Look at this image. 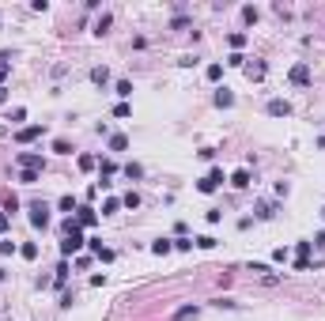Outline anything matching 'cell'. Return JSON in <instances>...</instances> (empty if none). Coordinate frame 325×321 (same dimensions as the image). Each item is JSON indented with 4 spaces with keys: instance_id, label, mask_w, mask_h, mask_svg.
<instances>
[{
    "instance_id": "obj_1",
    "label": "cell",
    "mask_w": 325,
    "mask_h": 321,
    "mask_svg": "<svg viewBox=\"0 0 325 321\" xmlns=\"http://www.w3.org/2000/svg\"><path fill=\"white\" fill-rule=\"evenodd\" d=\"M87 246V238H84V230H68V234H64V242H60V257H76L80 250H84Z\"/></svg>"
},
{
    "instance_id": "obj_2",
    "label": "cell",
    "mask_w": 325,
    "mask_h": 321,
    "mask_svg": "<svg viewBox=\"0 0 325 321\" xmlns=\"http://www.w3.org/2000/svg\"><path fill=\"white\" fill-rule=\"evenodd\" d=\"M30 227H34V230H46V227H50V204H46V200H34V204H30Z\"/></svg>"
},
{
    "instance_id": "obj_3",
    "label": "cell",
    "mask_w": 325,
    "mask_h": 321,
    "mask_svg": "<svg viewBox=\"0 0 325 321\" xmlns=\"http://www.w3.org/2000/svg\"><path fill=\"white\" fill-rule=\"evenodd\" d=\"M72 220H76V227H80V230H87V227H94V223H98V212H94L91 204H80Z\"/></svg>"
},
{
    "instance_id": "obj_4",
    "label": "cell",
    "mask_w": 325,
    "mask_h": 321,
    "mask_svg": "<svg viewBox=\"0 0 325 321\" xmlns=\"http://www.w3.org/2000/svg\"><path fill=\"white\" fill-rule=\"evenodd\" d=\"M220 186H223V170H220V166H212V170H208V174L197 182V189H200V193H216Z\"/></svg>"
},
{
    "instance_id": "obj_5",
    "label": "cell",
    "mask_w": 325,
    "mask_h": 321,
    "mask_svg": "<svg viewBox=\"0 0 325 321\" xmlns=\"http://www.w3.org/2000/svg\"><path fill=\"white\" fill-rule=\"evenodd\" d=\"M16 162H19L23 170H38V174L46 170V159H42L38 152H19V155H16Z\"/></svg>"
},
{
    "instance_id": "obj_6",
    "label": "cell",
    "mask_w": 325,
    "mask_h": 321,
    "mask_svg": "<svg viewBox=\"0 0 325 321\" xmlns=\"http://www.w3.org/2000/svg\"><path fill=\"white\" fill-rule=\"evenodd\" d=\"M291 84H295V87H306L310 84V64H306V60H299V64L291 68Z\"/></svg>"
},
{
    "instance_id": "obj_7",
    "label": "cell",
    "mask_w": 325,
    "mask_h": 321,
    "mask_svg": "<svg viewBox=\"0 0 325 321\" xmlns=\"http://www.w3.org/2000/svg\"><path fill=\"white\" fill-rule=\"evenodd\" d=\"M231 186H234V189H250V186H254L250 166H238V170H234V174H231Z\"/></svg>"
},
{
    "instance_id": "obj_8",
    "label": "cell",
    "mask_w": 325,
    "mask_h": 321,
    "mask_svg": "<svg viewBox=\"0 0 325 321\" xmlns=\"http://www.w3.org/2000/svg\"><path fill=\"white\" fill-rule=\"evenodd\" d=\"M42 132H46L42 125H26V128H19V132H16V144H30V140H38Z\"/></svg>"
},
{
    "instance_id": "obj_9",
    "label": "cell",
    "mask_w": 325,
    "mask_h": 321,
    "mask_svg": "<svg viewBox=\"0 0 325 321\" xmlns=\"http://www.w3.org/2000/svg\"><path fill=\"white\" fill-rule=\"evenodd\" d=\"M268 114H272V118H291V102L288 98H272L268 102Z\"/></svg>"
},
{
    "instance_id": "obj_10",
    "label": "cell",
    "mask_w": 325,
    "mask_h": 321,
    "mask_svg": "<svg viewBox=\"0 0 325 321\" xmlns=\"http://www.w3.org/2000/svg\"><path fill=\"white\" fill-rule=\"evenodd\" d=\"M76 208H80V200H76L72 193H64V196L57 200V212H64V216H76Z\"/></svg>"
},
{
    "instance_id": "obj_11",
    "label": "cell",
    "mask_w": 325,
    "mask_h": 321,
    "mask_svg": "<svg viewBox=\"0 0 325 321\" xmlns=\"http://www.w3.org/2000/svg\"><path fill=\"white\" fill-rule=\"evenodd\" d=\"M0 204H4V208H0V212H4V216H8V220H12V212L19 208V196H16V193H12V189H8V193L0 196Z\"/></svg>"
},
{
    "instance_id": "obj_12",
    "label": "cell",
    "mask_w": 325,
    "mask_h": 321,
    "mask_svg": "<svg viewBox=\"0 0 325 321\" xmlns=\"http://www.w3.org/2000/svg\"><path fill=\"white\" fill-rule=\"evenodd\" d=\"M216 106H220V110H231V106H234V94L227 91V87H220V91H216Z\"/></svg>"
},
{
    "instance_id": "obj_13",
    "label": "cell",
    "mask_w": 325,
    "mask_h": 321,
    "mask_svg": "<svg viewBox=\"0 0 325 321\" xmlns=\"http://www.w3.org/2000/svg\"><path fill=\"white\" fill-rule=\"evenodd\" d=\"M91 80H94L98 87H106V84H110V68H106V64H94V68H91Z\"/></svg>"
},
{
    "instance_id": "obj_14",
    "label": "cell",
    "mask_w": 325,
    "mask_h": 321,
    "mask_svg": "<svg viewBox=\"0 0 325 321\" xmlns=\"http://www.w3.org/2000/svg\"><path fill=\"white\" fill-rule=\"evenodd\" d=\"M170 250H174V242H170V238H155V242H152V254H155V257H166Z\"/></svg>"
},
{
    "instance_id": "obj_15",
    "label": "cell",
    "mask_w": 325,
    "mask_h": 321,
    "mask_svg": "<svg viewBox=\"0 0 325 321\" xmlns=\"http://www.w3.org/2000/svg\"><path fill=\"white\" fill-rule=\"evenodd\" d=\"M246 76L254 80V84H261V80H265V60H257V64H246Z\"/></svg>"
},
{
    "instance_id": "obj_16",
    "label": "cell",
    "mask_w": 325,
    "mask_h": 321,
    "mask_svg": "<svg viewBox=\"0 0 325 321\" xmlns=\"http://www.w3.org/2000/svg\"><path fill=\"white\" fill-rule=\"evenodd\" d=\"M121 208H128V212H136V208H140V193H136V189H128V193L121 196Z\"/></svg>"
},
{
    "instance_id": "obj_17",
    "label": "cell",
    "mask_w": 325,
    "mask_h": 321,
    "mask_svg": "<svg viewBox=\"0 0 325 321\" xmlns=\"http://www.w3.org/2000/svg\"><path fill=\"white\" fill-rule=\"evenodd\" d=\"M98 170H102V182H110V178L118 174V162L114 159H98Z\"/></svg>"
},
{
    "instance_id": "obj_18",
    "label": "cell",
    "mask_w": 325,
    "mask_h": 321,
    "mask_svg": "<svg viewBox=\"0 0 325 321\" xmlns=\"http://www.w3.org/2000/svg\"><path fill=\"white\" fill-rule=\"evenodd\" d=\"M272 216H276V204H272V200H261V204H257V220H272Z\"/></svg>"
},
{
    "instance_id": "obj_19",
    "label": "cell",
    "mask_w": 325,
    "mask_h": 321,
    "mask_svg": "<svg viewBox=\"0 0 325 321\" xmlns=\"http://www.w3.org/2000/svg\"><path fill=\"white\" fill-rule=\"evenodd\" d=\"M19 257H23V261H34L38 257V242H23L19 246Z\"/></svg>"
},
{
    "instance_id": "obj_20",
    "label": "cell",
    "mask_w": 325,
    "mask_h": 321,
    "mask_svg": "<svg viewBox=\"0 0 325 321\" xmlns=\"http://www.w3.org/2000/svg\"><path fill=\"white\" fill-rule=\"evenodd\" d=\"M200 314V306H182L178 314H174V321H189V318H197Z\"/></svg>"
},
{
    "instance_id": "obj_21",
    "label": "cell",
    "mask_w": 325,
    "mask_h": 321,
    "mask_svg": "<svg viewBox=\"0 0 325 321\" xmlns=\"http://www.w3.org/2000/svg\"><path fill=\"white\" fill-rule=\"evenodd\" d=\"M250 272H254V276H261V280H276V272L268 268V264H250Z\"/></svg>"
},
{
    "instance_id": "obj_22",
    "label": "cell",
    "mask_w": 325,
    "mask_h": 321,
    "mask_svg": "<svg viewBox=\"0 0 325 321\" xmlns=\"http://www.w3.org/2000/svg\"><path fill=\"white\" fill-rule=\"evenodd\" d=\"M204 76L212 80V84H216V80H223V64H220V60H212V64L204 68Z\"/></svg>"
},
{
    "instance_id": "obj_23",
    "label": "cell",
    "mask_w": 325,
    "mask_h": 321,
    "mask_svg": "<svg viewBox=\"0 0 325 321\" xmlns=\"http://www.w3.org/2000/svg\"><path fill=\"white\" fill-rule=\"evenodd\" d=\"M12 254H19V246L12 238H0V257H12Z\"/></svg>"
},
{
    "instance_id": "obj_24",
    "label": "cell",
    "mask_w": 325,
    "mask_h": 321,
    "mask_svg": "<svg viewBox=\"0 0 325 321\" xmlns=\"http://www.w3.org/2000/svg\"><path fill=\"white\" fill-rule=\"evenodd\" d=\"M125 148H128V136H110V152H125Z\"/></svg>"
},
{
    "instance_id": "obj_25",
    "label": "cell",
    "mask_w": 325,
    "mask_h": 321,
    "mask_svg": "<svg viewBox=\"0 0 325 321\" xmlns=\"http://www.w3.org/2000/svg\"><path fill=\"white\" fill-rule=\"evenodd\" d=\"M114 212H121V196H110V200L102 204V216H114Z\"/></svg>"
},
{
    "instance_id": "obj_26",
    "label": "cell",
    "mask_w": 325,
    "mask_h": 321,
    "mask_svg": "<svg viewBox=\"0 0 325 321\" xmlns=\"http://www.w3.org/2000/svg\"><path fill=\"white\" fill-rule=\"evenodd\" d=\"M227 42H231V50L238 53L242 46H246V34H238V30H234V34H227Z\"/></svg>"
},
{
    "instance_id": "obj_27",
    "label": "cell",
    "mask_w": 325,
    "mask_h": 321,
    "mask_svg": "<svg viewBox=\"0 0 325 321\" xmlns=\"http://www.w3.org/2000/svg\"><path fill=\"white\" fill-rule=\"evenodd\" d=\"M174 250H182V254H189V250H193V238H189V234L174 238Z\"/></svg>"
},
{
    "instance_id": "obj_28",
    "label": "cell",
    "mask_w": 325,
    "mask_h": 321,
    "mask_svg": "<svg viewBox=\"0 0 325 321\" xmlns=\"http://www.w3.org/2000/svg\"><path fill=\"white\" fill-rule=\"evenodd\" d=\"M53 152H57V155H72V144L60 136V140H53Z\"/></svg>"
},
{
    "instance_id": "obj_29",
    "label": "cell",
    "mask_w": 325,
    "mask_h": 321,
    "mask_svg": "<svg viewBox=\"0 0 325 321\" xmlns=\"http://www.w3.org/2000/svg\"><path fill=\"white\" fill-rule=\"evenodd\" d=\"M110 23H114L110 16H98V19H94V34H106V30H110Z\"/></svg>"
},
{
    "instance_id": "obj_30",
    "label": "cell",
    "mask_w": 325,
    "mask_h": 321,
    "mask_svg": "<svg viewBox=\"0 0 325 321\" xmlns=\"http://www.w3.org/2000/svg\"><path fill=\"white\" fill-rule=\"evenodd\" d=\"M125 178H144V166L140 162H125Z\"/></svg>"
},
{
    "instance_id": "obj_31",
    "label": "cell",
    "mask_w": 325,
    "mask_h": 321,
    "mask_svg": "<svg viewBox=\"0 0 325 321\" xmlns=\"http://www.w3.org/2000/svg\"><path fill=\"white\" fill-rule=\"evenodd\" d=\"M193 246H200V250H216V238L212 234H200V238H193Z\"/></svg>"
},
{
    "instance_id": "obj_32",
    "label": "cell",
    "mask_w": 325,
    "mask_h": 321,
    "mask_svg": "<svg viewBox=\"0 0 325 321\" xmlns=\"http://www.w3.org/2000/svg\"><path fill=\"white\" fill-rule=\"evenodd\" d=\"M80 170H94V166H98V159H94V155H80Z\"/></svg>"
},
{
    "instance_id": "obj_33",
    "label": "cell",
    "mask_w": 325,
    "mask_h": 321,
    "mask_svg": "<svg viewBox=\"0 0 325 321\" xmlns=\"http://www.w3.org/2000/svg\"><path fill=\"white\" fill-rule=\"evenodd\" d=\"M19 182H23V186H34V182H38V170H19Z\"/></svg>"
},
{
    "instance_id": "obj_34",
    "label": "cell",
    "mask_w": 325,
    "mask_h": 321,
    "mask_svg": "<svg viewBox=\"0 0 325 321\" xmlns=\"http://www.w3.org/2000/svg\"><path fill=\"white\" fill-rule=\"evenodd\" d=\"M114 91H118L121 98H128V94H132V84H128V80H118V87H114Z\"/></svg>"
},
{
    "instance_id": "obj_35",
    "label": "cell",
    "mask_w": 325,
    "mask_h": 321,
    "mask_svg": "<svg viewBox=\"0 0 325 321\" xmlns=\"http://www.w3.org/2000/svg\"><path fill=\"white\" fill-rule=\"evenodd\" d=\"M227 68H246V57H242V53H231V57H227Z\"/></svg>"
},
{
    "instance_id": "obj_36",
    "label": "cell",
    "mask_w": 325,
    "mask_h": 321,
    "mask_svg": "<svg viewBox=\"0 0 325 321\" xmlns=\"http://www.w3.org/2000/svg\"><path fill=\"white\" fill-rule=\"evenodd\" d=\"M128 114H132V106H128V102H118V106H114V118H128Z\"/></svg>"
},
{
    "instance_id": "obj_37",
    "label": "cell",
    "mask_w": 325,
    "mask_h": 321,
    "mask_svg": "<svg viewBox=\"0 0 325 321\" xmlns=\"http://www.w3.org/2000/svg\"><path fill=\"white\" fill-rule=\"evenodd\" d=\"M288 257H291V254H288V246H280V250H272V261H276V264H284Z\"/></svg>"
},
{
    "instance_id": "obj_38",
    "label": "cell",
    "mask_w": 325,
    "mask_h": 321,
    "mask_svg": "<svg viewBox=\"0 0 325 321\" xmlns=\"http://www.w3.org/2000/svg\"><path fill=\"white\" fill-rule=\"evenodd\" d=\"M23 118H26V110H23V106H16V110L8 114V121H12V125H19V121H23Z\"/></svg>"
},
{
    "instance_id": "obj_39",
    "label": "cell",
    "mask_w": 325,
    "mask_h": 321,
    "mask_svg": "<svg viewBox=\"0 0 325 321\" xmlns=\"http://www.w3.org/2000/svg\"><path fill=\"white\" fill-rule=\"evenodd\" d=\"M310 250H314V242H299V246H295V254H299V257H310Z\"/></svg>"
},
{
    "instance_id": "obj_40",
    "label": "cell",
    "mask_w": 325,
    "mask_h": 321,
    "mask_svg": "<svg viewBox=\"0 0 325 321\" xmlns=\"http://www.w3.org/2000/svg\"><path fill=\"white\" fill-rule=\"evenodd\" d=\"M242 19H246V23H257V8H242Z\"/></svg>"
},
{
    "instance_id": "obj_41",
    "label": "cell",
    "mask_w": 325,
    "mask_h": 321,
    "mask_svg": "<svg viewBox=\"0 0 325 321\" xmlns=\"http://www.w3.org/2000/svg\"><path fill=\"white\" fill-rule=\"evenodd\" d=\"M4 230H8V216L0 212V238H4Z\"/></svg>"
},
{
    "instance_id": "obj_42",
    "label": "cell",
    "mask_w": 325,
    "mask_h": 321,
    "mask_svg": "<svg viewBox=\"0 0 325 321\" xmlns=\"http://www.w3.org/2000/svg\"><path fill=\"white\" fill-rule=\"evenodd\" d=\"M4 102H8V87H0V106H4Z\"/></svg>"
},
{
    "instance_id": "obj_43",
    "label": "cell",
    "mask_w": 325,
    "mask_h": 321,
    "mask_svg": "<svg viewBox=\"0 0 325 321\" xmlns=\"http://www.w3.org/2000/svg\"><path fill=\"white\" fill-rule=\"evenodd\" d=\"M4 80H8V68H0V87H4Z\"/></svg>"
},
{
    "instance_id": "obj_44",
    "label": "cell",
    "mask_w": 325,
    "mask_h": 321,
    "mask_svg": "<svg viewBox=\"0 0 325 321\" xmlns=\"http://www.w3.org/2000/svg\"><path fill=\"white\" fill-rule=\"evenodd\" d=\"M322 216H325V208H322Z\"/></svg>"
}]
</instances>
